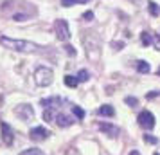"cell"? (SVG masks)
<instances>
[{"instance_id": "ac0fdd59", "label": "cell", "mask_w": 160, "mask_h": 155, "mask_svg": "<svg viewBox=\"0 0 160 155\" xmlns=\"http://www.w3.org/2000/svg\"><path fill=\"white\" fill-rule=\"evenodd\" d=\"M78 80H79V81H88V80H90V72H88V70H85V69H83V70H79V74H78Z\"/></svg>"}, {"instance_id": "5bb4252c", "label": "cell", "mask_w": 160, "mask_h": 155, "mask_svg": "<svg viewBox=\"0 0 160 155\" xmlns=\"http://www.w3.org/2000/svg\"><path fill=\"white\" fill-rule=\"evenodd\" d=\"M148 11H149L151 16H158L160 15V8L155 4V2H149V4H148Z\"/></svg>"}, {"instance_id": "3957f363", "label": "cell", "mask_w": 160, "mask_h": 155, "mask_svg": "<svg viewBox=\"0 0 160 155\" xmlns=\"http://www.w3.org/2000/svg\"><path fill=\"white\" fill-rule=\"evenodd\" d=\"M54 34H56V38H58L59 42H67V40H70V27H68L67 20L58 18V20L54 22Z\"/></svg>"}, {"instance_id": "7c38bea8", "label": "cell", "mask_w": 160, "mask_h": 155, "mask_svg": "<svg viewBox=\"0 0 160 155\" xmlns=\"http://www.w3.org/2000/svg\"><path fill=\"white\" fill-rule=\"evenodd\" d=\"M63 81H65V85H67V87H70V89H74V87H78V83H79V80H78V76H70V74H67Z\"/></svg>"}, {"instance_id": "6da1fadb", "label": "cell", "mask_w": 160, "mask_h": 155, "mask_svg": "<svg viewBox=\"0 0 160 155\" xmlns=\"http://www.w3.org/2000/svg\"><path fill=\"white\" fill-rule=\"evenodd\" d=\"M0 45H4L6 49L16 52H36L40 47L32 42L27 40H16V38H9V36H0Z\"/></svg>"}, {"instance_id": "8fae6325", "label": "cell", "mask_w": 160, "mask_h": 155, "mask_svg": "<svg viewBox=\"0 0 160 155\" xmlns=\"http://www.w3.org/2000/svg\"><path fill=\"white\" fill-rule=\"evenodd\" d=\"M97 114L99 116H104V117H112V116H115V110H113L112 105H102V106H99Z\"/></svg>"}, {"instance_id": "f1b7e54d", "label": "cell", "mask_w": 160, "mask_h": 155, "mask_svg": "<svg viewBox=\"0 0 160 155\" xmlns=\"http://www.w3.org/2000/svg\"><path fill=\"white\" fill-rule=\"evenodd\" d=\"M153 155H160V153H158V152H155V153H153Z\"/></svg>"}, {"instance_id": "8992f818", "label": "cell", "mask_w": 160, "mask_h": 155, "mask_svg": "<svg viewBox=\"0 0 160 155\" xmlns=\"http://www.w3.org/2000/svg\"><path fill=\"white\" fill-rule=\"evenodd\" d=\"M138 125L142 126L144 130H151V128H155V116H153L151 112L144 110L140 116H138Z\"/></svg>"}, {"instance_id": "e0dca14e", "label": "cell", "mask_w": 160, "mask_h": 155, "mask_svg": "<svg viewBox=\"0 0 160 155\" xmlns=\"http://www.w3.org/2000/svg\"><path fill=\"white\" fill-rule=\"evenodd\" d=\"M20 155H43V153H42V150H38V148H29V150H23Z\"/></svg>"}, {"instance_id": "2e32d148", "label": "cell", "mask_w": 160, "mask_h": 155, "mask_svg": "<svg viewBox=\"0 0 160 155\" xmlns=\"http://www.w3.org/2000/svg\"><path fill=\"white\" fill-rule=\"evenodd\" d=\"M72 112H74V116H76L78 119L85 117V110H83V108H79V106H76V105H72Z\"/></svg>"}, {"instance_id": "83f0119b", "label": "cell", "mask_w": 160, "mask_h": 155, "mask_svg": "<svg viewBox=\"0 0 160 155\" xmlns=\"http://www.w3.org/2000/svg\"><path fill=\"white\" fill-rule=\"evenodd\" d=\"M130 155H140V153H138V152H131Z\"/></svg>"}, {"instance_id": "603a6c76", "label": "cell", "mask_w": 160, "mask_h": 155, "mask_svg": "<svg viewBox=\"0 0 160 155\" xmlns=\"http://www.w3.org/2000/svg\"><path fill=\"white\" fill-rule=\"evenodd\" d=\"M83 20H94V13H92V11H87V13L83 15Z\"/></svg>"}, {"instance_id": "f546056e", "label": "cell", "mask_w": 160, "mask_h": 155, "mask_svg": "<svg viewBox=\"0 0 160 155\" xmlns=\"http://www.w3.org/2000/svg\"><path fill=\"white\" fill-rule=\"evenodd\" d=\"M158 76H160V67H158Z\"/></svg>"}, {"instance_id": "277c9868", "label": "cell", "mask_w": 160, "mask_h": 155, "mask_svg": "<svg viewBox=\"0 0 160 155\" xmlns=\"http://www.w3.org/2000/svg\"><path fill=\"white\" fill-rule=\"evenodd\" d=\"M15 114H16V117H20L23 121V123H31L32 119H34V110H32V106L31 105H18L15 108Z\"/></svg>"}, {"instance_id": "7a4b0ae2", "label": "cell", "mask_w": 160, "mask_h": 155, "mask_svg": "<svg viewBox=\"0 0 160 155\" xmlns=\"http://www.w3.org/2000/svg\"><path fill=\"white\" fill-rule=\"evenodd\" d=\"M34 81L40 87H49L54 81V72L49 67H38L36 72H34Z\"/></svg>"}, {"instance_id": "9a60e30c", "label": "cell", "mask_w": 160, "mask_h": 155, "mask_svg": "<svg viewBox=\"0 0 160 155\" xmlns=\"http://www.w3.org/2000/svg\"><path fill=\"white\" fill-rule=\"evenodd\" d=\"M140 42H142V45H146V47H148V45H151L153 44L151 34H149V33H142V34H140Z\"/></svg>"}, {"instance_id": "7402d4cb", "label": "cell", "mask_w": 160, "mask_h": 155, "mask_svg": "<svg viewBox=\"0 0 160 155\" xmlns=\"http://www.w3.org/2000/svg\"><path fill=\"white\" fill-rule=\"evenodd\" d=\"M65 52L68 54V56H72V58L76 56V49H74L72 45H67V47H65Z\"/></svg>"}, {"instance_id": "d4e9b609", "label": "cell", "mask_w": 160, "mask_h": 155, "mask_svg": "<svg viewBox=\"0 0 160 155\" xmlns=\"http://www.w3.org/2000/svg\"><path fill=\"white\" fill-rule=\"evenodd\" d=\"M153 44H155V47L160 51V38H155V40H153Z\"/></svg>"}, {"instance_id": "4316f807", "label": "cell", "mask_w": 160, "mask_h": 155, "mask_svg": "<svg viewBox=\"0 0 160 155\" xmlns=\"http://www.w3.org/2000/svg\"><path fill=\"white\" fill-rule=\"evenodd\" d=\"M78 2H81V4H85V2H90V0H78Z\"/></svg>"}, {"instance_id": "ffe728a7", "label": "cell", "mask_w": 160, "mask_h": 155, "mask_svg": "<svg viewBox=\"0 0 160 155\" xmlns=\"http://www.w3.org/2000/svg\"><path fill=\"white\" fill-rule=\"evenodd\" d=\"M74 4H79V2H78V0H61V6H63V8H70Z\"/></svg>"}, {"instance_id": "52a82bcc", "label": "cell", "mask_w": 160, "mask_h": 155, "mask_svg": "<svg viewBox=\"0 0 160 155\" xmlns=\"http://www.w3.org/2000/svg\"><path fill=\"white\" fill-rule=\"evenodd\" d=\"M97 128H99V132H102L104 135H108V137H117L121 133L119 126L112 125V123H97Z\"/></svg>"}, {"instance_id": "5b68a950", "label": "cell", "mask_w": 160, "mask_h": 155, "mask_svg": "<svg viewBox=\"0 0 160 155\" xmlns=\"http://www.w3.org/2000/svg\"><path fill=\"white\" fill-rule=\"evenodd\" d=\"M0 130H2V141H4V144L6 146H13V142H15V132H13V128L6 121H2L0 123Z\"/></svg>"}, {"instance_id": "ba28073f", "label": "cell", "mask_w": 160, "mask_h": 155, "mask_svg": "<svg viewBox=\"0 0 160 155\" xmlns=\"http://www.w3.org/2000/svg\"><path fill=\"white\" fill-rule=\"evenodd\" d=\"M29 135H31L32 141H45L47 137H49V130L43 128V126H34V128L31 130Z\"/></svg>"}, {"instance_id": "4fadbf2b", "label": "cell", "mask_w": 160, "mask_h": 155, "mask_svg": "<svg viewBox=\"0 0 160 155\" xmlns=\"http://www.w3.org/2000/svg\"><path fill=\"white\" fill-rule=\"evenodd\" d=\"M137 70H138V72H142V74H148L149 70H151V67H149L148 61L140 59V61H137Z\"/></svg>"}, {"instance_id": "cb8c5ba5", "label": "cell", "mask_w": 160, "mask_h": 155, "mask_svg": "<svg viewBox=\"0 0 160 155\" xmlns=\"http://www.w3.org/2000/svg\"><path fill=\"white\" fill-rule=\"evenodd\" d=\"M158 96H160V90H153V92L148 94V99H153V97H158Z\"/></svg>"}, {"instance_id": "44dd1931", "label": "cell", "mask_w": 160, "mask_h": 155, "mask_svg": "<svg viewBox=\"0 0 160 155\" xmlns=\"http://www.w3.org/2000/svg\"><path fill=\"white\" fill-rule=\"evenodd\" d=\"M146 142H149V144H158V139L157 137H153V135H144Z\"/></svg>"}, {"instance_id": "30bf717a", "label": "cell", "mask_w": 160, "mask_h": 155, "mask_svg": "<svg viewBox=\"0 0 160 155\" xmlns=\"http://www.w3.org/2000/svg\"><path fill=\"white\" fill-rule=\"evenodd\" d=\"M40 103H42V106H45V108H54V110H56V106L61 103V99H59V97H47V99H42Z\"/></svg>"}, {"instance_id": "9c48e42d", "label": "cell", "mask_w": 160, "mask_h": 155, "mask_svg": "<svg viewBox=\"0 0 160 155\" xmlns=\"http://www.w3.org/2000/svg\"><path fill=\"white\" fill-rule=\"evenodd\" d=\"M54 123L61 128H67V126H70L74 123V119L70 116H67V114H56V119H54Z\"/></svg>"}, {"instance_id": "d6986e66", "label": "cell", "mask_w": 160, "mask_h": 155, "mask_svg": "<svg viewBox=\"0 0 160 155\" xmlns=\"http://www.w3.org/2000/svg\"><path fill=\"white\" fill-rule=\"evenodd\" d=\"M124 103L126 105H130V106H137V99H135V97H124Z\"/></svg>"}, {"instance_id": "484cf974", "label": "cell", "mask_w": 160, "mask_h": 155, "mask_svg": "<svg viewBox=\"0 0 160 155\" xmlns=\"http://www.w3.org/2000/svg\"><path fill=\"white\" fill-rule=\"evenodd\" d=\"M112 47H117V51H121V47H122V44H112Z\"/></svg>"}]
</instances>
